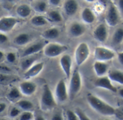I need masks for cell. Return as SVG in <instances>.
<instances>
[{"label": "cell", "instance_id": "cell-1", "mask_svg": "<svg viewBox=\"0 0 123 120\" xmlns=\"http://www.w3.org/2000/svg\"><path fill=\"white\" fill-rule=\"evenodd\" d=\"M86 101L91 108L99 114L105 117L115 115V108L97 96L88 94L86 96Z\"/></svg>", "mask_w": 123, "mask_h": 120}, {"label": "cell", "instance_id": "cell-2", "mask_svg": "<svg viewBox=\"0 0 123 120\" xmlns=\"http://www.w3.org/2000/svg\"><path fill=\"white\" fill-rule=\"evenodd\" d=\"M57 106V101L53 95L50 88L48 84L43 87V91L40 101V107L42 111L49 112Z\"/></svg>", "mask_w": 123, "mask_h": 120}, {"label": "cell", "instance_id": "cell-3", "mask_svg": "<svg viewBox=\"0 0 123 120\" xmlns=\"http://www.w3.org/2000/svg\"><path fill=\"white\" fill-rule=\"evenodd\" d=\"M68 86V96L70 100H74L80 93L82 88V78L79 71L76 68L72 71L70 76Z\"/></svg>", "mask_w": 123, "mask_h": 120}, {"label": "cell", "instance_id": "cell-4", "mask_svg": "<svg viewBox=\"0 0 123 120\" xmlns=\"http://www.w3.org/2000/svg\"><path fill=\"white\" fill-rule=\"evenodd\" d=\"M68 50V47L66 45L58 42H47L43 50L45 56L50 58H56L62 55Z\"/></svg>", "mask_w": 123, "mask_h": 120}, {"label": "cell", "instance_id": "cell-5", "mask_svg": "<svg viewBox=\"0 0 123 120\" xmlns=\"http://www.w3.org/2000/svg\"><path fill=\"white\" fill-rule=\"evenodd\" d=\"M89 55L90 48L89 45L85 42H80L77 45L74 53V58L76 65L78 66H82L87 60Z\"/></svg>", "mask_w": 123, "mask_h": 120}, {"label": "cell", "instance_id": "cell-6", "mask_svg": "<svg viewBox=\"0 0 123 120\" xmlns=\"http://www.w3.org/2000/svg\"><path fill=\"white\" fill-rule=\"evenodd\" d=\"M94 56L96 60L108 62L113 60L116 57L114 50L103 46H97L94 51Z\"/></svg>", "mask_w": 123, "mask_h": 120}, {"label": "cell", "instance_id": "cell-7", "mask_svg": "<svg viewBox=\"0 0 123 120\" xmlns=\"http://www.w3.org/2000/svg\"><path fill=\"white\" fill-rule=\"evenodd\" d=\"M22 22L21 19L12 16H2L0 18V32L8 33Z\"/></svg>", "mask_w": 123, "mask_h": 120}, {"label": "cell", "instance_id": "cell-8", "mask_svg": "<svg viewBox=\"0 0 123 120\" xmlns=\"http://www.w3.org/2000/svg\"><path fill=\"white\" fill-rule=\"evenodd\" d=\"M105 20L107 25L115 27L118 24L120 20V14L117 7L113 3H110L105 16Z\"/></svg>", "mask_w": 123, "mask_h": 120}, {"label": "cell", "instance_id": "cell-9", "mask_svg": "<svg viewBox=\"0 0 123 120\" xmlns=\"http://www.w3.org/2000/svg\"><path fill=\"white\" fill-rule=\"evenodd\" d=\"M55 98L58 103H64L68 99V89L64 79H60L55 89Z\"/></svg>", "mask_w": 123, "mask_h": 120}, {"label": "cell", "instance_id": "cell-10", "mask_svg": "<svg viewBox=\"0 0 123 120\" xmlns=\"http://www.w3.org/2000/svg\"><path fill=\"white\" fill-rule=\"evenodd\" d=\"M46 40H40V41H36L32 43H30L29 45L26 46L21 55L20 57L23 58L25 56H28V55H36L38 54L40 51H42L44 48V46L45 45V44L47 43V42H45Z\"/></svg>", "mask_w": 123, "mask_h": 120}, {"label": "cell", "instance_id": "cell-11", "mask_svg": "<svg viewBox=\"0 0 123 120\" xmlns=\"http://www.w3.org/2000/svg\"><path fill=\"white\" fill-rule=\"evenodd\" d=\"M95 87L103 89L107 91H110L112 93H117V89L113 85L112 81L110 79V78L107 76H102V77H97V78L95 80L94 83Z\"/></svg>", "mask_w": 123, "mask_h": 120}, {"label": "cell", "instance_id": "cell-12", "mask_svg": "<svg viewBox=\"0 0 123 120\" xmlns=\"http://www.w3.org/2000/svg\"><path fill=\"white\" fill-rule=\"evenodd\" d=\"M60 66L61 67V69L63 72L64 73L66 77L67 78H69L71 73H72V58L71 56L69 54L64 53L63 54L60 58Z\"/></svg>", "mask_w": 123, "mask_h": 120}, {"label": "cell", "instance_id": "cell-13", "mask_svg": "<svg viewBox=\"0 0 123 120\" xmlns=\"http://www.w3.org/2000/svg\"><path fill=\"white\" fill-rule=\"evenodd\" d=\"M19 89L22 95L26 96H31L37 91V86L35 82L30 80H26L19 83Z\"/></svg>", "mask_w": 123, "mask_h": 120}, {"label": "cell", "instance_id": "cell-14", "mask_svg": "<svg viewBox=\"0 0 123 120\" xmlns=\"http://www.w3.org/2000/svg\"><path fill=\"white\" fill-rule=\"evenodd\" d=\"M109 31L108 28L105 23L99 24L97 26L95 30L93 31L94 38L99 42H105L108 38Z\"/></svg>", "mask_w": 123, "mask_h": 120}, {"label": "cell", "instance_id": "cell-15", "mask_svg": "<svg viewBox=\"0 0 123 120\" xmlns=\"http://www.w3.org/2000/svg\"><path fill=\"white\" fill-rule=\"evenodd\" d=\"M44 62H36L33 66L24 72V78L25 80H30L35 77H37L44 69Z\"/></svg>", "mask_w": 123, "mask_h": 120}, {"label": "cell", "instance_id": "cell-16", "mask_svg": "<svg viewBox=\"0 0 123 120\" xmlns=\"http://www.w3.org/2000/svg\"><path fill=\"white\" fill-rule=\"evenodd\" d=\"M85 32H86L85 26L79 22H73L72 23H71L68 29V35L74 38L81 37Z\"/></svg>", "mask_w": 123, "mask_h": 120}, {"label": "cell", "instance_id": "cell-17", "mask_svg": "<svg viewBox=\"0 0 123 120\" xmlns=\"http://www.w3.org/2000/svg\"><path fill=\"white\" fill-rule=\"evenodd\" d=\"M79 3L76 0H65L63 4V10L66 15L72 17L79 10Z\"/></svg>", "mask_w": 123, "mask_h": 120}, {"label": "cell", "instance_id": "cell-18", "mask_svg": "<svg viewBox=\"0 0 123 120\" xmlns=\"http://www.w3.org/2000/svg\"><path fill=\"white\" fill-rule=\"evenodd\" d=\"M32 6L28 4H20L19 5L17 6L16 9H15V12L17 16L19 18V19H27L28 17H30L31 16L32 12Z\"/></svg>", "mask_w": 123, "mask_h": 120}, {"label": "cell", "instance_id": "cell-19", "mask_svg": "<svg viewBox=\"0 0 123 120\" xmlns=\"http://www.w3.org/2000/svg\"><path fill=\"white\" fill-rule=\"evenodd\" d=\"M32 37L30 33L27 32H20L17 34L13 39V43L15 45L23 47L27 45L31 42Z\"/></svg>", "mask_w": 123, "mask_h": 120}, {"label": "cell", "instance_id": "cell-20", "mask_svg": "<svg viewBox=\"0 0 123 120\" xmlns=\"http://www.w3.org/2000/svg\"><path fill=\"white\" fill-rule=\"evenodd\" d=\"M93 68L97 77L106 76L110 71V66L107 62L96 60L93 65Z\"/></svg>", "mask_w": 123, "mask_h": 120}, {"label": "cell", "instance_id": "cell-21", "mask_svg": "<svg viewBox=\"0 0 123 120\" xmlns=\"http://www.w3.org/2000/svg\"><path fill=\"white\" fill-rule=\"evenodd\" d=\"M61 30L57 27H51L45 30L42 34L41 37L45 40H53L60 37Z\"/></svg>", "mask_w": 123, "mask_h": 120}, {"label": "cell", "instance_id": "cell-22", "mask_svg": "<svg viewBox=\"0 0 123 120\" xmlns=\"http://www.w3.org/2000/svg\"><path fill=\"white\" fill-rule=\"evenodd\" d=\"M38 58H39L38 54L28 55L22 58V60L20 61V68L22 69V71L25 72L28 68H30L32 66H33L36 62H37Z\"/></svg>", "mask_w": 123, "mask_h": 120}, {"label": "cell", "instance_id": "cell-23", "mask_svg": "<svg viewBox=\"0 0 123 120\" xmlns=\"http://www.w3.org/2000/svg\"><path fill=\"white\" fill-rule=\"evenodd\" d=\"M31 6L33 11L40 14H43L46 13L48 10V1L45 0H35L31 2Z\"/></svg>", "mask_w": 123, "mask_h": 120}, {"label": "cell", "instance_id": "cell-24", "mask_svg": "<svg viewBox=\"0 0 123 120\" xmlns=\"http://www.w3.org/2000/svg\"><path fill=\"white\" fill-rule=\"evenodd\" d=\"M46 18L49 22L53 23H61L63 20L62 14L58 9L53 8L50 10H48L46 12Z\"/></svg>", "mask_w": 123, "mask_h": 120}, {"label": "cell", "instance_id": "cell-25", "mask_svg": "<svg viewBox=\"0 0 123 120\" xmlns=\"http://www.w3.org/2000/svg\"><path fill=\"white\" fill-rule=\"evenodd\" d=\"M81 17L84 23L87 24H93L96 20V15L94 12L89 7L84 8L81 13Z\"/></svg>", "mask_w": 123, "mask_h": 120}, {"label": "cell", "instance_id": "cell-26", "mask_svg": "<svg viewBox=\"0 0 123 120\" xmlns=\"http://www.w3.org/2000/svg\"><path fill=\"white\" fill-rule=\"evenodd\" d=\"M19 80V77L14 73H0V85L1 86H8Z\"/></svg>", "mask_w": 123, "mask_h": 120}, {"label": "cell", "instance_id": "cell-27", "mask_svg": "<svg viewBox=\"0 0 123 120\" xmlns=\"http://www.w3.org/2000/svg\"><path fill=\"white\" fill-rule=\"evenodd\" d=\"M30 22L32 26L37 27H44L49 23L46 17L43 14H40L32 16L30 19Z\"/></svg>", "mask_w": 123, "mask_h": 120}, {"label": "cell", "instance_id": "cell-28", "mask_svg": "<svg viewBox=\"0 0 123 120\" xmlns=\"http://www.w3.org/2000/svg\"><path fill=\"white\" fill-rule=\"evenodd\" d=\"M22 93L20 92L19 88L12 87L6 95V99L12 103H16L22 99Z\"/></svg>", "mask_w": 123, "mask_h": 120}, {"label": "cell", "instance_id": "cell-29", "mask_svg": "<svg viewBox=\"0 0 123 120\" xmlns=\"http://www.w3.org/2000/svg\"><path fill=\"white\" fill-rule=\"evenodd\" d=\"M107 76L112 82H115L120 85H123V71H122L117 69L110 70L107 73Z\"/></svg>", "mask_w": 123, "mask_h": 120}, {"label": "cell", "instance_id": "cell-30", "mask_svg": "<svg viewBox=\"0 0 123 120\" xmlns=\"http://www.w3.org/2000/svg\"><path fill=\"white\" fill-rule=\"evenodd\" d=\"M15 104H16V106L17 107H19L22 111H30V112H32L34 110V109H35L34 104L31 101L27 100V99H21L17 102H16Z\"/></svg>", "mask_w": 123, "mask_h": 120}, {"label": "cell", "instance_id": "cell-31", "mask_svg": "<svg viewBox=\"0 0 123 120\" xmlns=\"http://www.w3.org/2000/svg\"><path fill=\"white\" fill-rule=\"evenodd\" d=\"M123 42V27H120L115 30L112 37V45L117 46Z\"/></svg>", "mask_w": 123, "mask_h": 120}, {"label": "cell", "instance_id": "cell-32", "mask_svg": "<svg viewBox=\"0 0 123 120\" xmlns=\"http://www.w3.org/2000/svg\"><path fill=\"white\" fill-rule=\"evenodd\" d=\"M19 55L16 51H7L5 53V62H6L8 64L11 65H15L18 61Z\"/></svg>", "mask_w": 123, "mask_h": 120}, {"label": "cell", "instance_id": "cell-33", "mask_svg": "<svg viewBox=\"0 0 123 120\" xmlns=\"http://www.w3.org/2000/svg\"><path fill=\"white\" fill-rule=\"evenodd\" d=\"M19 120H34L35 116L32 112L30 111H23L19 114Z\"/></svg>", "mask_w": 123, "mask_h": 120}, {"label": "cell", "instance_id": "cell-34", "mask_svg": "<svg viewBox=\"0 0 123 120\" xmlns=\"http://www.w3.org/2000/svg\"><path fill=\"white\" fill-rule=\"evenodd\" d=\"M20 114H21V110L17 106L11 107L10 109L9 110V116L12 119H15L18 117Z\"/></svg>", "mask_w": 123, "mask_h": 120}, {"label": "cell", "instance_id": "cell-35", "mask_svg": "<svg viewBox=\"0 0 123 120\" xmlns=\"http://www.w3.org/2000/svg\"><path fill=\"white\" fill-rule=\"evenodd\" d=\"M17 0H0V4L5 9H10L17 3Z\"/></svg>", "mask_w": 123, "mask_h": 120}, {"label": "cell", "instance_id": "cell-36", "mask_svg": "<svg viewBox=\"0 0 123 120\" xmlns=\"http://www.w3.org/2000/svg\"><path fill=\"white\" fill-rule=\"evenodd\" d=\"M0 73H14V70L4 63H0Z\"/></svg>", "mask_w": 123, "mask_h": 120}, {"label": "cell", "instance_id": "cell-37", "mask_svg": "<svg viewBox=\"0 0 123 120\" xmlns=\"http://www.w3.org/2000/svg\"><path fill=\"white\" fill-rule=\"evenodd\" d=\"M66 120H79L76 112L71 109L66 110Z\"/></svg>", "mask_w": 123, "mask_h": 120}, {"label": "cell", "instance_id": "cell-38", "mask_svg": "<svg viewBox=\"0 0 123 120\" xmlns=\"http://www.w3.org/2000/svg\"><path fill=\"white\" fill-rule=\"evenodd\" d=\"M76 114L78 115L79 120H92L84 112H83L81 109H76L75 110Z\"/></svg>", "mask_w": 123, "mask_h": 120}, {"label": "cell", "instance_id": "cell-39", "mask_svg": "<svg viewBox=\"0 0 123 120\" xmlns=\"http://www.w3.org/2000/svg\"><path fill=\"white\" fill-rule=\"evenodd\" d=\"M47 1L48 5L52 6L53 8H56L60 6L63 2V0H47Z\"/></svg>", "mask_w": 123, "mask_h": 120}, {"label": "cell", "instance_id": "cell-40", "mask_svg": "<svg viewBox=\"0 0 123 120\" xmlns=\"http://www.w3.org/2000/svg\"><path fill=\"white\" fill-rule=\"evenodd\" d=\"M115 115L120 120H123V105L117 109H115Z\"/></svg>", "mask_w": 123, "mask_h": 120}, {"label": "cell", "instance_id": "cell-41", "mask_svg": "<svg viewBox=\"0 0 123 120\" xmlns=\"http://www.w3.org/2000/svg\"><path fill=\"white\" fill-rule=\"evenodd\" d=\"M50 120H65V118L61 112H57L53 114Z\"/></svg>", "mask_w": 123, "mask_h": 120}, {"label": "cell", "instance_id": "cell-42", "mask_svg": "<svg viewBox=\"0 0 123 120\" xmlns=\"http://www.w3.org/2000/svg\"><path fill=\"white\" fill-rule=\"evenodd\" d=\"M8 40H9V37L6 35V34L0 32V45H2V44L7 42Z\"/></svg>", "mask_w": 123, "mask_h": 120}, {"label": "cell", "instance_id": "cell-43", "mask_svg": "<svg viewBox=\"0 0 123 120\" xmlns=\"http://www.w3.org/2000/svg\"><path fill=\"white\" fill-rule=\"evenodd\" d=\"M117 9L120 14V16L123 17V0H118L117 2Z\"/></svg>", "mask_w": 123, "mask_h": 120}, {"label": "cell", "instance_id": "cell-44", "mask_svg": "<svg viewBox=\"0 0 123 120\" xmlns=\"http://www.w3.org/2000/svg\"><path fill=\"white\" fill-rule=\"evenodd\" d=\"M117 59H118V61L119 63H120V65L123 66V50L118 53L117 54Z\"/></svg>", "mask_w": 123, "mask_h": 120}, {"label": "cell", "instance_id": "cell-45", "mask_svg": "<svg viewBox=\"0 0 123 120\" xmlns=\"http://www.w3.org/2000/svg\"><path fill=\"white\" fill-rule=\"evenodd\" d=\"M6 109V104L4 102H0V114H2Z\"/></svg>", "mask_w": 123, "mask_h": 120}, {"label": "cell", "instance_id": "cell-46", "mask_svg": "<svg viewBox=\"0 0 123 120\" xmlns=\"http://www.w3.org/2000/svg\"><path fill=\"white\" fill-rule=\"evenodd\" d=\"M5 62V53L0 50V63Z\"/></svg>", "mask_w": 123, "mask_h": 120}, {"label": "cell", "instance_id": "cell-47", "mask_svg": "<svg viewBox=\"0 0 123 120\" xmlns=\"http://www.w3.org/2000/svg\"><path fill=\"white\" fill-rule=\"evenodd\" d=\"M34 120H45V119L44 118V117H43V116L38 114V115H36V116L35 117Z\"/></svg>", "mask_w": 123, "mask_h": 120}, {"label": "cell", "instance_id": "cell-48", "mask_svg": "<svg viewBox=\"0 0 123 120\" xmlns=\"http://www.w3.org/2000/svg\"><path fill=\"white\" fill-rule=\"evenodd\" d=\"M117 93L118 94V95L120 96V97H121L123 99V88H121V89H118Z\"/></svg>", "mask_w": 123, "mask_h": 120}, {"label": "cell", "instance_id": "cell-49", "mask_svg": "<svg viewBox=\"0 0 123 120\" xmlns=\"http://www.w3.org/2000/svg\"><path fill=\"white\" fill-rule=\"evenodd\" d=\"M107 1V0H99V2H100L102 5H104V6L106 5Z\"/></svg>", "mask_w": 123, "mask_h": 120}, {"label": "cell", "instance_id": "cell-50", "mask_svg": "<svg viewBox=\"0 0 123 120\" xmlns=\"http://www.w3.org/2000/svg\"><path fill=\"white\" fill-rule=\"evenodd\" d=\"M85 1L87 2H89V3H92V2H94L96 0H85Z\"/></svg>", "mask_w": 123, "mask_h": 120}, {"label": "cell", "instance_id": "cell-51", "mask_svg": "<svg viewBox=\"0 0 123 120\" xmlns=\"http://www.w3.org/2000/svg\"><path fill=\"white\" fill-rule=\"evenodd\" d=\"M28 1H30V2H32V1H35V0H27Z\"/></svg>", "mask_w": 123, "mask_h": 120}, {"label": "cell", "instance_id": "cell-52", "mask_svg": "<svg viewBox=\"0 0 123 120\" xmlns=\"http://www.w3.org/2000/svg\"><path fill=\"white\" fill-rule=\"evenodd\" d=\"M110 120V119H102V120Z\"/></svg>", "mask_w": 123, "mask_h": 120}, {"label": "cell", "instance_id": "cell-53", "mask_svg": "<svg viewBox=\"0 0 123 120\" xmlns=\"http://www.w3.org/2000/svg\"><path fill=\"white\" fill-rule=\"evenodd\" d=\"M1 17H2V16H1V14H0V18H1Z\"/></svg>", "mask_w": 123, "mask_h": 120}, {"label": "cell", "instance_id": "cell-54", "mask_svg": "<svg viewBox=\"0 0 123 120\" xmlns=\"http://www.w3.org/2000/svg\"></svg>", "mask_w": 123, "mask_h": 120}, {"label": "cell", "instance_id": "cell-55", "mask_svg": "<svg viewBox=\"0 0 123 120\" xmlns=\"http://www.w3.org/2000/svg\"><path fill=\"white\" fill-rule=\"evenodd\" d=\"M1 4H0V7H1Z\"/></svg>", "mask_w": 123, "mask_h": 120}, {"label": "cell", "instance_id": "cell-56", "mask_svg": "<svg viewBox=\"0 0 123 120\" xmlns=\"http://www.w3.org/2000/svg\"><path fill=\"white\" fill-rule=\"evenodd\" d=\"M0 120H1V119H0Z\"/></svg>", "mask_w": 123, "mask_h": 120}]
</instances>
